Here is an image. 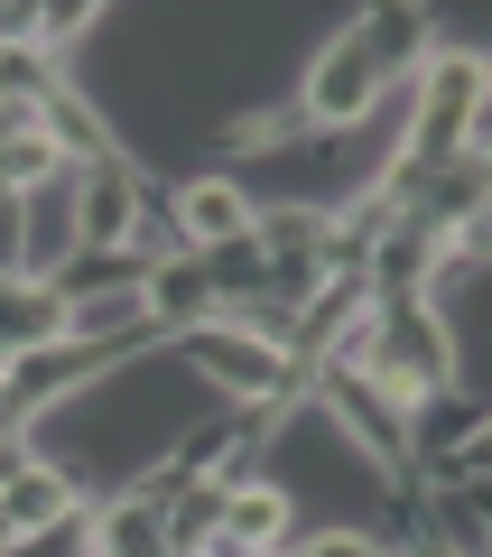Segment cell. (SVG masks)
Listing matches in <instances>:
<instances>
[{"instance_id":"1","label":"cell","mask_w":492,"mask_h":557,"mask_svg":"<svg viewBox=\"0 0 492 557\" xmlns=\"http://www.w3.org/2000/svg\"><path fill=\"white\" fill-rule=\"evenodd\" d=\"M391 84H399L391 47H381L372 10H354L335 38L307 47L288 102H297V121H307V139H344V131H372V112H381V94H391Z\"/></svg>"},{"instance_id":"2","label":"cell","mask_w":492,"mask_h":557,"mask_svg":"<svg viewBox=\"0 0 492 557\" xmlns=\"http://www.w3.org/2000/svg\"><path fill=\"white\" fill-rule=\"evenodd\" d=\"M75 260H84V168H65L38 196H20V278L57 288Z\"/></svg>"},{"instance_id":"3","label":"cell","mask_w":492,"mask_h":557,"mask_svg":"<svg viewBox=\"0 0 492 557\" xmlns=\"http://www.w3.org/2000/svg\"><path fill=\"white\" fill-rule=\"evenodd\" d=\"M260 223V196L233 177V168H196V177L168 196V233H177V251H223V242H251Z\"/></svg>"},{"instance_id":"4","label":"cell","mask_w":492,"mask_h":557,"mask_svg":"<svg viewBox=\"0 0 492 557\" xmlns=\"http://www.w3.org/2000/svg\"><path fill=\"white\" fill-rule=\"evenodd\" d=\"M297 493L279 474H251V483H233V493H214V520L205 530H223V539H242L251 557H288L297 548Z\"/></svg>"}]
</instances>
